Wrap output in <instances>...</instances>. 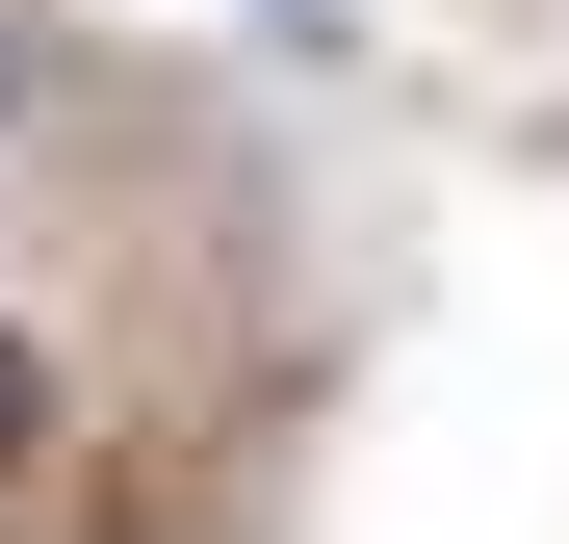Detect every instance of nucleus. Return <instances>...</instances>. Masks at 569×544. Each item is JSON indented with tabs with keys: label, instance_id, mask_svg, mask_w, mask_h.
Instances as JSON below:
<instances>
[{
	"label": "nucleus",
	"instance_id": "nucleus-2",
	"mask_svg": "<svg viewBox=\"0 0 569 544\" xmlns=\"http://www.w3.org/2000/svg\"><path fill=\"white\" fill-rule=\"evenodd\" d=\"M27 105H52V27H27V0H0V156H27Z\"/></svg>",
	"mask_w": 569,
	"mask_h": 544
},
{
	"label": "nucleus",
	"instance_id": "nucleus-1",
	"mask_svg": "<svg viewBox=\"0 0 569 544\" xmlns=\"http://www.w3.org/2000/svg\"><path fill=\"white\" fill-rule=\"evenodd\" d=\"M52 441H78V363H52L27 311H0V518H27V493H52Z\"/></svg>",
	"mask_w": 569,
	"mask_h": 544
},
{
	"label": "nucleus",
	"instance_id": "nucleus-3",
	"mask_svg": "<svg viewBox=\"0 0 569 544\" xmlns=\"http://www.w3.org/2000/svg\"><path fill=\"white\" fill-rule=\"evenodd\" d=\"M259 52H311V78H337V52H362V27H337V0H259Z\"/></svg>",
	"mask_w": 569,
	"mask_h": 544
}]
</instances>
